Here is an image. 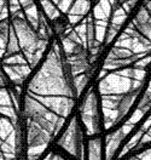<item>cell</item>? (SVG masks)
Masks as SVG:
<instances>
[{"instance_id":"cell-1","label":"cell","mask_w":151,"mask_h":160,"mask_svg":"<svg viewBox=\"0 0 151 160\" xmlns=\"http://www.w3.org/2000/svg\"><path fill=\"white\" fill-rule=\"evenodd\" d=\"M138 91H139V89H134V90L128 91L127 93L123 95L122 100L120 101V103H119V106H117V119H116L117 122H120V121H122V120H125L126 115H127V113L131 110L132 104H133V101H134V98H135Z\"/></svg>"}]
</instances>
